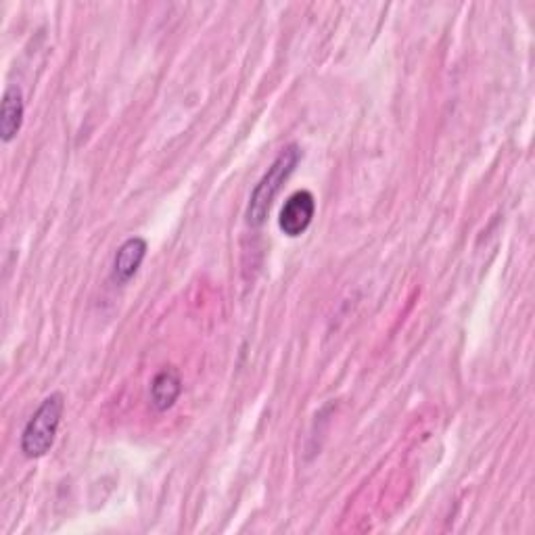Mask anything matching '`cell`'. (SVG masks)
Masks as SVG:
<instances>
[{
	"mask_svg": "<svg viewBox=\"0 0 535 535\" xmlns=\"http://www.w3.org/2000/svg\"><path fill=\"white\" fill-rule=\"evenodd\" d=\"M147 251H149V245L143 237H130L128 241H124L113 260V274H111L113 283L128 285L136 276V272L141 270L147 258Z\"/></svg>",
	"mask_w": 535,
	"mask_h": 535,
	"instance_id": "277c9868",
	"label": "cell"
},
{
	"mask_svg": "<svg viewBox=\"0 0 535 535\" xmlns=\"http://www.w3.org/2000/svg\"><path fill=\"white\" fill-rule=\"evenodd\" d=\"M299 161H301V149L295 143L287 145L272 161V166L268 168L264 178L258 182V186H255L249 199L247 222L251 226H262L266 222L276 195L283 191V184L295 172Z\"/></svg>",
	"mask_w": 535,
	"mask_h": 535,
	"instance_id": "6da1fadb",
	"label": "cell"
},
{
	"mask_svg": "<svg viewBox=\"0 0 535 535\" xmlns=\"http://www.w3.org/2000/svg\"><path fill=\"white\" fill-rule=\"evenodd\" d=\"M182 393V377L178 368L168 366L159 370L151 383V404L157 412L170 410Z\"/></svg>",
	"mask_w": 535,
	"mask_h": 535,
	"instance_id": "5b68a950",
	"label": "cell"
},
{
	"mask_svg": "<svg viewBox=\"0 0 535 535\" xmlns=\"http://www.w3.org/2000/svg\"><path fill=\"white\" fill-rule=\"evenodd\" d=\"M65 412V398L53 393L32 414L21 433V452L26 458H42L51 452Z\"/></svg>",
	"mask_w": 535,
	"mask_h": 535,
	"instance_id": "7a4b0ae2",
	"label": "cell"
},
{
	"mask_svg": "<svg viewBox=\"0 0 535 535\" xmlns=\"http://www.w3.org/2000/svg\"><path fill=\"white\" fill-rule=\"evenodd\" d=\"M23 113H26V105H23V95L19 86H9L3 97V107H0V136L3 143H11L19 134L23 124Z\"/></svg>",
	"mask_w": 535,
	"mask_h": 535,
	"instance_id": "8992f818",
	"label": "cell"
},
{
	"mask_svg": "<svg viewBox=\"0 0 535 535\" xmlns=\"http://www.w3.org/2000/svg\"><path fill=\"white\" fill-rule=\"evenodd\" d=\"M316 214V199L310 191H297L293 193L278 216V226L285 232L287 237L295 239L301 237L310 228Z\"/></svg>",
	"mask_w": 535,
	"mask_h": 535,
	"instance_id": "3957f363",
	"label": "cell"
}]
</instances>
